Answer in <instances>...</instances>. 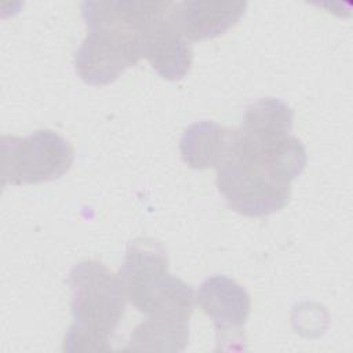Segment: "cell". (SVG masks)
Here are the masks:
<instances>
[{
    "label": "cell",
    "instance_id": "1",
    "mask_svg": "<svg viewBox=\"0 0 353 353\" xmlns=\"http://www.w3.org/2000/svg\"><path fill=\"white\" fill-rule=\"evenodd\" d=\"M87 36L73 57L79 77L91 85L114 81L142 58V3L83 1Z\"/></svg>",
    "mask_w": 353,
    "mask_h": 353
},
{
    "label": "cell",
    "instance_id": "2",
    "mask_svg": "<svg viewBox=\"0 0 353 353\" xmlns=\"http://www.w3.org/2000/svg\"><path fill=\"white\" fill-rule=\"evenodd\" d=\"M69 285L73 323L65 334L63 352L109 350L127 301L119 274L97 259H85L72 268Z\"/></svg>",
    "mask_w": 353,
    "mask_h": 353
},
{
    "label": "cell",
    "instance_id": "3",
    "mask_svg": "<svg viewBox=\"0 0 353 353\" xmlns=\"http://www.w3.org/2000/svg\"><path fill=\"white\" fill-rule=\"evenodd\" d=\"M216 188L229 208L251 218L268 216L284 208L291 196V181L261 156L239 149L216 168Z\"/></svg>",
    "mask_w": 353,
    "mask_h": 353
},
{
    "label": "cell",
    "instance_id": "4",
    "mask_svg": "<svg viewBox=\"0 0 353 353\" xmlns=\"http://www.w3.org/2000/svg\"><path fill=\"white\" fill-rule=\"evenodd\" d=\"M74 160L68 139L52 130H36L26 137H1V183L51 182L66 174Z\"/></svg>",
    "mask_w": 353,
    "mask_h": 353
},
{
    "label": "cell",
    "instance_id": "5",
    "mask_svg": "<svg viewBox=\"0 0 353 353\" xmlns=\"http://www.w3.org/2000/svg\"><path fill=\"white\" fill-rule=\"evenodd\" d=\"M142 58L165 80H181L192 66V47L185 37L175 1H150L142 30Z\"/></svg>",
    "mask_w": 353,
    "mask_h": 353
},
{
    "label": "cell",
    "instance_id": "6",
    "mask_svg": "<svg viewBox=\"0 0 353 353\" xmlns=\"http://www.w3.org/2000/svg\"><path fill=\"white\" fill-rule=\"evenodd\" d=\"M196 302L216 331L215 350H244V325L251 312L248 291L223 274H212L203 280Z\"/></svg>",
    "mask_w": 353,
    "mask_h": 353
},
{
    "label": "cell",
    "instance_id": "7",
    "mask_svg": "<svg viewBox=\"0 0 353 353\" xmlns=\"http://www.w3.org/2000/svg\"><path fill=\"white\" fill-rule=\"evenodd\" d=\"M119 277L127 301L141 313L149 314L172 279L165 247L153 237L131 240Z\"/></svg>",
    "mask_w": 353,
    "mask_h": 353
},
{
    "label": "cell",
    "instance_id": "8",
    "mask_svg": "<svg viewBox=\"0 0 353 353\" xmlns=\"http://www.w3.org/2000/svg\"><path fill=\"white\" fill-rule=\"evenodd\" d=\"M181 28L188 40L215 39L233 28L244 15L247 1H199L178 3Z\"/></svg>",
    "mask_w": 353,
    "mask_h": 353
},
{
    "label": "cell",
    "instance_id": "9",
    "mask_svg": "<svg viewBox=\"0 0 353 353\" xmlns=\"http://www.w3.org/2000/svg\"><path fill=\"white\" fill-rule=\"evenodd\" d=\"M236 128L212 120H200L185 128L179 150L185 164L193 170L218 168L232 153Z\"/></svg>",
    "mask_w": 353,
    "mask_h": 353
},
{
    "label": "cell",
    "instance_id": "10",
    "mask_svg": "<svg viewBox=\"0 0 353 353\" xmlns=\"http://www.w3.org/2000/svg\"><path fill=\"white\" fill-rule=\"evenodd\" d=\"M294 110L283 99L265 97L251 102L244 112L240 137L250 145L265 146L279 142L292 132Z\"/></svg>",
    "mask_w": 353,
    "mask_h": 353
},
{
    "label": "cell",
    "instance_id": "11",
    "mask_svg": "<svg viewBox=\"0 0 353 353\" xmlns=\"http://www.w3.org/2000/svg\"><path fill=\"white\" fill-rule=\"evenodd\" d=\"M189 319L183 313L148 316L132 330L125 350L182 352L189 339Z\"/></svg>",
    "mask_w": 353,
    "mask_h": 353
}]
</instances>
